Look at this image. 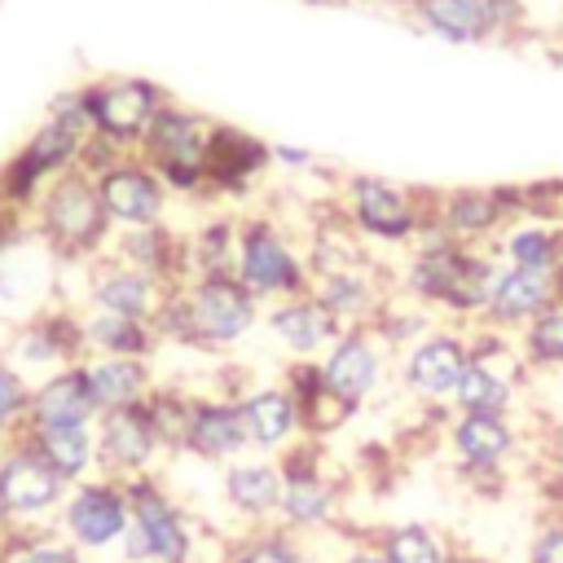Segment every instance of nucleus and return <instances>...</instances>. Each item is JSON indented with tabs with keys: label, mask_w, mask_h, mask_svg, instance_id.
<instances>
[{
	"label": "nucleus",
	"mask_w": 563,
	"mask_h": 563,
	"mask_svg": "<svg viewBox=\"0 0 563 563\" xmlns=\"http://www.w3.org/2000/svg\"><path fill=\"white\" fill-rule=\"evenodd\" d=\"M88 136H92V132L44 114V119L35 123V132L0 163V172H4V207H13V211L26 216L31 202L40 198V189H44L53 176L79 167V154H84Z\"/></svg>",
	"instance_id": "9d476101"
},
{
	"label": "nucleus",
	"mask_w": 563,
	"mask_h": 563,
	"mask_svg": "<svg viewBox=\"0 0 563 563\" xmlns=\"http://www.w3.org/2000/svg\"><path fill=\"white\" fill-rule=\"evenodd\" d=\"M79 268V299L75 308H97V312H114V317H132V321H150L158 317L167 286L145 277L141 268L114 260V255H97Z\"/></svg>",
	"instance_id": "f3484780"
},
{
	"label": "nucleus",
	"mask_w": 563,
	"mask_h": 563,
	"mask_svg": "<svg viewBox=\"0 0 563 563\" xmlns=\"http://www.w3.org/2000/svg\"><path fill=\"white\" fill-rule=\"evenodd\" d=\"M233 277H238L260 303H277V299H290V295H308V290H312V273H308L303 238L290 233L273 211H242Z\"/></svg>",
	"instance_id": "f03ea898"
},
{
	"label": "nucleus",
	"mask_w": 563,
	"mask_h": 563,
	"mask_svg": "<svg viewBox=\"0 0 563 563\" xmlns=\"http://www.w3.org/2000/svg\"><path fill=\"white\" fill-rule=\"evenodd\" d=\"M180 290H185V303H189L198 352H229L264 325V303L233 273L189 277Z\"/></svg>",
	"instance_id": "1a4fd4ad"
},
{
	"label": "nucleus",
	"mask_w": 563,
	"mask_h": 563,
	"mask_svg": "<svg viewBox=\"0 0 563 563\" xmlns=\"http://www.w3.org/2000/svg\"><path fill=\"white\" fill-rule=\"evenodd\" d=\"M400 9L422 35H435L444 44H488L493 40L484 0H400Z\"/></svg>",
	"instance_id": "473e14b6"
},
{
	"label": "nucleus",
	"mask_w": 563,
	"mask_h": 563,
	"mask_svg": "<svg viewBox=\"0 0 563 563\" xmlns=\"http://www.w3.org/2000/svg\"><path fill=\"white\" fill-rule=\"evenodd\" d=\"M128 523H132L128 488H123V479H110V475H88V479L70 484V493L57 510V537H66L79 554L119 550Z\"/></svg>",
	"instance_id": "f8f14e48"
},
{
	"label": "nucleus",
	"mask_w": 563,
	"mask_h": 563,
	"mask_svg": "<svg viewBox=\"0 0 563 563\" xmlns=\"http://www.w3.org/2000/svg\"><path fill=\"white\" fill-rule=\"evenodd\" d=\"M264 330L286 361H321V352L343 334V325L312 299V290L264 303Z\"/></svg>",
	"instance_id": "5701e85b"
},
{
	"label": "nucleus",
	"mask_w": 563,
	"mask_h": 563,
	"mask_svg": "<svg viewBox=\"0 0 563 563\" xmlns=\"http://www.w3.org/2000/svg\"><path fill=\"white\" fill-rule=\"evenodd\" d=\"M70 484L35 453L26 435L0 444V537L57 532V510Z\"/></svg>",
	"instance_id": "39448f33"
},
{
	"label": "nucleus",
	"mask_w": 563,
	"mask_h": 563,
	"mask_svg": "<svg viewBox=\"0 0 563 563\" xmlns=\"http://www.w3.org/2000/svg\"><path fill=\"white\" fill-rule=\"evenodd\" d=\"M238 224H242V216H233V211H207L194 229H185L189 277L233 273V264H238Z\"/></svg>",
	"instance_id": "72a5a7b5"
},
{
	"label": "nucleus",
	"mask_w": 563,
	"mask_h": 563,
	"mask_svg": "<svg viewBox=\"0 0 563 563\" xmlns=\"http://www.w3.org/2000/svg\"><path fill=\"white\" fill-rule=\"evenodd\" d=\"M0 356L13 361L31 383L62 369V365H75L84 356L79 352V308L75 303H48V308L13 321Z\"/></svg>",
	"instance_id": "4468645a"
},
{
	"label": "nucleus",
	"mask_w": 563,
	"mask_h": 563,
	"mask_svg": "<svg viewBox=\"0 0 563 563\" xmlns=\"http://www.w3.org/2000/svg\"><path fill=\"white\" fill-rule=\"evenodd\" d=\"M22 224H26V216H22V211H13V207H4V202H0V242H4V238H13V233H18V229H22Z\"/></svg>",
	"instance_id": "c03bdc74"
},
{
	"label": "nucleus",
	"mask_w": 563,
	"mask_h": 563,
	"mask_svg": "<svg viewBox=\"0 0 563 563\" xmlns=\"http://www.w3.org/2000/svg\"><path fill=\"white\" fill-rule=\"evenodd\" d=\"M79 365H84L88 391H92V400H97L101 413L141 405L158 387L154 361H136V356H84Z\"/></svg>",
	"instance_id": "c756f323"
},
{
	"label": "nucleus",
	"mask_w": 563,
	"mask_h": 563,
	"mask_svg": "<svg viewBox=\"0 0 563 563\" xmlns=\"http://www.w3.org/2000/svg\"><path fill=\"white\" fill-rule=\"evenodd\" d=\"M132 523L119 541L123 563H198V528L189 510L176 501L163 475L128 479Z\"/></svg>",
	"instance_id": "20e7f679"
},
{
	"label": "nucleus",
	"mask_w": 563,
	"mask_h": 563,
	"mask_svg": "<svg viewBox=\"0 0 563 563\" xmlns=\"http://www.w3.org/2000/svg\"><path fill=\"white\" fill-rule=\"evenodd\" d=\"M26 224L62 264H88V260L106 255L110 238H114V224L97 194V176L84 167L53 176L40 189V198L31 202Z\"/></svg>",
	"instance_id": "f257e3e1"
},
{
	"label": "nucleus",
	"mask_w": 563,
	"mask_h": 563,
	"mask_svg": "<svg viewBox=\"0 0 563 563\" xmlns=\"http://www.w3.org/2000/svg\"><path fill=\"white\" fill-rule=\"evenodd\" d=\"M79 352L84 356H136V361H154L163 352V343H158V334H154L150 321H132V317L79 308Z\"/></svg>",
	"instance_id": "7c9ffc66"
},
{
	"label": "nucleus",
	"mask_w": 563,
	"mask_h": 563,
	"mask_svg": "<svg viewBox=\"0 0 563 563\" xmlns=\"http://www.w3.org/2000/svg\"><path fill=\"white\" fill-rule=\"evenodd\" d=\"M537 383H545L550 387V396L559 400V409H563V365L559 369H550V374H537Z\"/></svg>",
	"instance_id": "a18cd8bd"
},
{
	"label": "nucleus",
	"mask_w": 563,
	"mask_h": 563,
	"mask_svg": "<svg viewBox=\"0 0 563 563\" xmlns=\"http://www.w3.org/2000/svg\"><path fill=\"white\" fill-rule=\"evenodd\" d=\"M4 563H88V554H79L57 532H31V537H4Z\"/></svg>",
	"instance_id": "ea45409f"
},
{
	"label": "nucleus",
	"mask_w": 563,
	"mask_h": 563,
	"mask_svg": "<svg viewBox=\"0 0 563 563\" xmlns=\"http://www.w3.org/2000/svg\"><path fill=\"white\" fill-rule=\"evenodd\" d=\"M523 361L532 374H550L563 365V303H554L550 312H541L537 321H528L519 334H515Z\"/></svg>",
	"instance_id": "4c0bfd02"
},
{
	"label": "nucleus",
	"mask_w": 563,
	"mask_h": 563,
	"mask_svg": "<svg viewBox=\"0 0 563 563\" xmlns=\"http://www.w3.org/2000/svg\"><path fill=\"white\" fill-rule=\"evenodd\" d=\"M554 303H559L554 273H528V268L501 264L493 290H488V308H484V321L479 325H493L501 334H519L528 321H537Z\"/></svg>",
	"instance_id": "a878e982"
},
{
	"label": "nucleus",
	"mask_w": 563,
	"mask_h": 563,
	"mask_svg": "<svg viewBox=\"0 0 563 563\" xmlns=\"http://www.w3.org/2000/svg\"><path fill=\"white\" fill-rule=\"evenodd\" d=\"M321 374L330 383V391H339L347 405L365 409L369 400L383 396L387 378H396V352L369 330H343L325 352H321Z\"/></svg>",
	"instance_id": "2eb2a0df"
},
{
	"label": "nucleus",
	"mask_w": 563,
	"mask_h": 563,
	"mask_svg": "<svg viewBox=\"0 0 563 563\" xmlns=\"http://www.w3.org/2000/svg\"><path fill=\"white\" fill-rule=\"evenodd\" d=\"M220 497L242 519V528L277 523L282 506V466L268 453H242L238 462L220 466Z\"/></svg>",
	"instance_id": "b1692460"
},
{
	"label": "nucleus",
	"mask_w": 563,
	"mask_h": 563,
	"mask_svg": "<svg viewBox=\"0 0 563 563\" xmlns=\"http://www.w3.org/2000/svg\"><path fill=\"white\" fill-rule=\"evenodd\" d=\"M391 290H396V273H391V268L383 273L378 255H365V260H352V264L312 273V299H317L343 330L369 325Z\"/></svg>",
	"instance_id": "a211bd4d"
},
{
	"label": "nucleus",
	"mask_w": 563,
	"mask_h": 563,
	"mask_svg": "<svg viewBox=\"0 0 563 563\" xmlns=\"http://www.w3.org/2000/svg\"><path fill=\"white\" fill-rule=\"evenodd\" d=\"M101 418L84 365H62L44 378L31 383V409H26V431H48V427H92Z\"/></svg>",
	"instance_id": "bb28decb"
},
{
	"label": "nucleus",
	"mask_w": 563,
	"mask_h": 563,
	"mask_svg": "<svg viewBox=\"0 0 563 563\" xmlns=\"http://www.w3.org/2000/svg\"><path fill=\"white\" fill-rule=\"evenodd\" d=\"M334 202L369 251L383 246V251H396V255H405L413 246L422 220L431 216V194L422 198L418 189H409L400 180H387V176H369V172L343 176Z\"/></svg>",
	"instance_id": "7ed1b4c3"
},
{
	"label": "nucleus",
	"mask_w": 563,
	"mask_h": 563,
	"mask_svg": "<svg viewBox=\"0 0 563 563\" xmlns=\"http://www.w3.org/2000/svg\"><path fill=\"white\" fill-rule=\"evenodd\" d=\"M26 409H31V378L0 356V444L26 435Z\"/></svg>",
	"instance_id": "58836bf2"
},
{
	"label": "nucleus",
	"mask_w": 563,
	"mask_h": 563,
	"mask_svg": "<svg viewBox=\"0 0 563 563\" xmlns=\"http://www.w3.org/2000/svg\"><path fill=\"white\" fill-rule=\"evenodd\" d=\"M0 202H4V172H0Z\"/></svg>",
	"instance_id": "de8ad7c7"
},
{
	"label": "nucleus",
	"mask_w": 563,
	"mask_h": 563,
	"mask_svg": "<svg viewBox=\"0 0 563 563\" xmlns=\"http://www.w3.org/2000/svg\"><path fill=\"white\" fill-rule=\"evenodd\" d=\"M282 466V506H277V523L295 537H312V532H330L339 523L343 510V488L339 475L330 466L325 440H295L286 453H277Z\"/></svg>",
	"instance_id": "423d86ee"
},
{
	"label": "nucleus",
	"mask_w": 563,
	"mask_h": 563,
	"mask_svg": "<svg viewBox=\"0 0 563 563\" xmlns=\"http://www.w3.org/2000/svg\"><path fill=\"white\" fill-rule=\"evenodd\" d=\"M97 431V475L110 479H141V475H163V462H172L145 400L128 409H110L92 422Z\"/></svg>",
	"instance_id": "ddd939ff"
},
{
	"label": "nucleus",
	"mask_w": 563,
	"mask_h": 563,
	"mask_svg": "<svg viewBox=\"0 0 563 563\" xmlns=\"http://www.w3.org/2000/svg\"><path fill=\"white\" fill-rule=\"evenodd\" d=\"M97 194H101V207H106L114 233L172 220V189L141 154H119L110 167H101Z\"/></svg>",
	"instance_id": "dca6fc26"
},
{
	"label": "nucleus",
	"mask_w": 563,
	"mask_h": 563,
	"mask_svg": "<svg viewBox=\"0 0 563 563\" xmlns=\"http://www.w3.org/2000/svg\"><path fill=\"white\" fill-rule=\"evenodd\" d=\"M431 216L466 246H493L497 233L515 220V185H457L431 194Z\"/></svg>",
	"instance_id": "6ab92c4d"
},
{
	"label": "nucleus",
	"mask_w": 563,
	"mask_h": 563,
	"mask_svg": "<svg viewBox=\"0 0 563 563\" xmlns=\"http://www.w3.org/2000/svg\"><path fill=\"white\" fill-rule=\"evenodd\" d=\"M106 255H114V260L141 268L145 277L163 282L167 290L189 282L185 229H176L172 220H163V224H145V229H119V233L110 238V251H106Z\"/></svg>",
	"instance_id": "393cba45"
},
{
	"label": "nucleus",
	"mask_w": 563,
	"mask_h": 563,
	"mask_svg": "<svg viewBox=\"0 0 563 563\" xmlns=\"http://www.w3.org/2000/svg\"><path fill=\"white\" fill-rule=\"evenodd\" d=\"M444 449L457 471H510L523 453V427L510 413H449Z\"/></svg>",
	"instance_id": "aec40b11"
},
{
	"label": "nucleus",
	"mask_w": 563,
	"mask_h": 563,
	"mask_svg": "<svg viewBox=\"0 0 563 563\" xmlns=\"http://www.w3.org/2000/svg\"><path fill=\"white\" fill-rule=\"evenodd\" d=\"M84 88V106H88V123L92 136L110 141L123 154H136V145L145 141L150 123L158 119V110L172 101L154 79L145 75H101L79 84Z\"/></svg>",
	"instance_id": "6e6552de"
},
{
	"label": "nucleus",
	"mask_w": 563,
	"mask_h": 563,
	"mask_svg": "<svg viewBox=\"0 0 563 563\" xmlns=\"http://www.w3.org/2000/svg\"><path fill=\"white\" fill-rule=\"evenodd\" d=\"M449 563H488V559H479V554H457V550H453V559H449Z\"/></svg>",
	"instance_id": "49530a36"
},
{
	"label": "nucleus",
	"mask_w": 563,
	"mask_h": 563,
	"mask_svg": "<svg viewBox=\"0 0 563 563\" xmlns=\"http://www.w3.org/2000/svg\"><path fill=\"white\" fill-rule=\"evenodd\" d=\"M466 365H471V330L440 321L435 330H427L422 339H413L409 347L396 352V383L418 405L449 409L453 387Z\"/></svg>",
	"instance_id": "9b49d317"
},
{
	"label": "nucleus",
	"mask_w": 563,
	"mask_h": 563,
	"mask_svg": "<svg viewBox=\"0 0 563 563\" xmlns=\"http://www.w3.org/2000/svg\"><path fill=\"white\" fill-rule=\"evenodd\" d=\"M334 563H387L383 554H378V545L369 541V545H356V550H347V554H339Z\"/></svg>",
	"instance_id": "37998d69"
},
{
	"label": "nucleus",
	"mask_w": 563,
	"mask_h": 563,
	"mask_svg": "<svg viewBox=\"0 0 563 563\" xmlns=\"http://www.w3.org/2000/svg\"><path fill=\"white\" fill-rule=\"evenodd\" d=\"M528 563H563V510L537 523L528 541Z\"/></svg>",
	"instance_id": "a19ab883"
},
{
	"label": "nucleus",
	"mask_w": 563,
	"mask_h": 563,
	"mask_svg": "<svg viewBox=\"0 0 563 563\" xmlns=\"http://www.w3.org/2000/svg\"><path fill=\"white\" fill-rule=\"evenodd\" d=\"M497 260L510 268H528V273H554L563 264V224L541 220V216H515L497 242H493Z\"/></svg>",
	"instance_id": "2f4dec72"
},
{
	"label": "nucleus",
	"mask_w": 563,
	"mask_h": 563,
	"mask_svg": "<svg viewBox=\"0 0 563 563\" xmlns=\"http://www.w3.org/2000/svg\"><path fill=\"white\" fill-rule=\"evenodd\" d=\"M220 563H312L303 537L286 532L282 523H260V528H242L229 545Z\"/></svg>",
	"instance_id": "c9c22d12"
},
{
	"label": "nucleus",
	"mask_w": 563,
	"mask_h": 563,
	"mask_svg": "<svg viewBox=\"0 0 563 563\" xmlns=\"http://www.w3.org/2000/svg\"><path fill=\"white\" fill-rule=\"evenodd\" d=\"M268 154H273V167H286V172H312L317 167V154L308 145L277 141V145H268Z\"/></svg>",
	"instance_id": "79ce46f5"
},
{
	"label": "nucleus",
	"mask_w": 563,
	"mask_h": 563,
	"mask_svg": "<svg viewBox=\"0 0 563 563\" xmlns=\"http://www.w3.org/2000/svg\"><path fill=\"white\" fill-rule=\"evenodd\" d=\"M374 545H378V554L387 563H449L453 559V545L431 523H418V519L383 528L374 537Z\"/></svg>",
	"instance_id": "e433bc0d"
},
{
	"label": "nucleus",
	"mask_w": 563,
	"mask_h": 563,
	"mask_svg": "<svg viewBox=\"0 0 563 563\" xmlns=\"http://www.w3.org/2000/svg\"><path fill=\"white\" fill-rule=\"evenodd\" d=\"M282 387L295 396L303 435H312V440L339 435V431L361 413V409L347 405L339 391H330V383H325V374H321L317 361H286V365H282Z\"/></svg>",
	"instance_id": "c85d7f7f"
},
{
	"label": "nucleus",
	"mask_w": 563,
	"mask_h": 563,
	"mask_svg": "<svg viewBox=\"0 0 563 563\" xmlns=\"http://www.w3.org/2000/svg\"><path fill=\"white\" fill-rule=\"evenodd\" d=\"M242 453H251V440H246L238 400L220 391H198L189 405V422H185V440L176 457H189L202 466H229Z\"/></svg>",
	"instance_id": "4be33fe9"
},
{
	"label": "nucleus",
	"mask_w": 563,
	"mask_h": 563,
	"mask_svg": "<svg viewBox=\"0 0 563 563\" xmlns=\"http://www.w3.org/2000/svg\"><path fill=\"white\" fill-rule=\"evenodd\" d=\"M268 167H273V154H268V145L255 132L216 119L211 141H207V158H202L211 202H220V198H246L264 180Z\"/></svg>",
	"instance_id": "412c9836"
},
{
	"label": "nucleus",
	"mask_w": 563,
	"mask_h": 563,
	"mask_svg": "<svg viewBox=\"0 0 563 563\" xmlns=\"http://www.w3.org/2000/svg\"><path fill=\"white\" fill-rule=\"evenodd\" d=\"M35 453L66 479L79 484L97 475V431L92 427H48V431H26Z\"/></svg>",
	"instance_id": "f704fd0d"
},
{
	"label": "nucleus",
	"mask_w": 563,
	"mask_h": 563,
	"mask_svg": "<svg viewBox=\"0 0 563 563\" xmlns=\"http://www.w3.org/2000/svg\"><path fill=\"white\" fill-rule=\"evenodd\" d=\"M238 413L251 440V453H286L295 440H303V422H299V405L282 383H260L246 387L238 396Z\"/></svg>",
	"instance_id": "cd10ccee"
},
{
	"label": "nucleus",
	"mask_w": 563,
	"mask_h": 563,
	"mask_svg": "<svg viewBox=\"0 0 563 563\" xmlns=\"http://www.w3.org/2000/svg\"><path fill=\"white\" fill-rule=\"evenodd\" d=\"M211 128H216L211 114H202L194 106H180V101H167L158 110V119L150 123L145 141L136 145V154L163 176V185L172 189V198H207L211 202L207 172H202Z\"/></svg>",
	"instance_id": "0eeeda50"
}]
</instances>
